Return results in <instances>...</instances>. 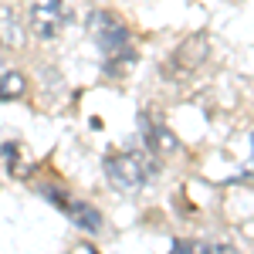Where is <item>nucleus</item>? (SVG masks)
<instances>
[{
  "instance_id": "nucleus-10",
  "label": "nucleus",
  "mask_w": 254,
  "mask_h": 254,
  "mask_svg": "<svg viewBox=\"0 0 254 254\" xmlns=\"http://www.w3.org/2000/svg\"><path fill=\"white\" fill-rule=\"evenodd\" d=\"M41 193L48 196V200H51V203H55V207H61V210H64V207H68V193H64V190H61V187H44V190H41Z\"/></svg>"
},
{
  "instance_id": "nucleus-7",
  "label": "nucleus",
  "mask_w": 254,
  "mask_h": 254,
  "mask_svg": "<svg viewBox=\"0 0 254 254\" xmlns=\"http://www.w3.org/2000/svg\"><path fill=\"white\" fill-rule=\"evenodd\" d=\"M64 214L71 217V220L78 224L85 234H98V231H102V214H98L92 203H85V200H75V203H68V207H64Z\"/></svg>"
},
{
  "instance_id": "nucleus-2",
  "label": "nucleus",
  "mask_w": 254,
  "mask_h": 254,
  "mask_svg": "<svg viewBox=\"0 0 254 254\" xmlns=\"http://www.w3.org/2000/svg\"><path fill=\"white\" fill-rule=\"evenodd\" d=\"M88 31H92L95 44L109 55V58H116V55H122V51L132 48V34H129V27H126L116 14H109V10H95V14L88 17Z\"/></svg>"
},
{
  "instance_id": "nucleus-8",
  "label": "nucleus",
  "mask_w": 254,
  "mask_h": 254,
  "mask_svg": "<svg viewBox=\"0 0 254 254\" xmlns=\"http://www.w3.org/2000/svg\"><path fill=\"white\" fill-rule=\"evenodd\" d=\"M27 92V78L20 71H3L0 75V102H14Z\"/></svg>"
},
{
  "instance_id": "nucleus-1",
  "label": "nucleus",
  "mask_w": 254,
  "mask_h": 254,
  "mask_svg": "<svg viewBox=\"0 0 254 254\" xmlns=\"http://www.w3.org/2000/svg\"><path fill=\"white\" fill-rule=\"evenodd\" d=\"M156 173V159L142 156V153H116V156L105 159V176H109V183L122 190V193H132L139 190L142 183H149Z\"/></svg>"
},
{
  "instance_id": "nucleus-11",
  "label": "nucleus",
  "mask_w": 254,
  "mask_h": 254,
  "mask_svg": "<svg viewBox=\"0 0 254 254\" xmlns=\"http://www.w3.org/2000/svg\"><path fill=\"white\" fill-rule=\"evenodd\" d=\"M210 254H237V251L227 248V244H210Z\"/></svg>"
},
{
  "instance_id": "nucleus-3",
  "label": "nucleus",
  "mask_w": 254,
  "mask_h": 254,
  "mask_svg": "<svg viewBox=\"0 0 254 254\" xmlns=\"http://www.w3.org/2000/svg\"><path fill=\"white\" fill-rule=\"evenodd\" d=\"M71 20L68 0H34L31 3V31L41 41H51L61 34V27Z\"/></svg>"
},
{
  "instance_id": "nucleus-4",
  "label": "nucleus",
  "mask_w": 254,
  "mask_h": 254,
  "mask_svg": "<svg viewBox=\"0 0 254 254\" xmlns=\"http://www.w3.org/2000/svg\"><path fill=\"white\" fill-rule=\"evenodd\" d=\"M203 61H207V41L203 38H187L176 48V55L170 58L166 75H170V78H187V75H193Z\"/></svg>"
},
{
  "instance_id": "nucleus-9",
  "label": "nucleus",
  "mask_w": 254,
  "mask_h": 254,
  "mask_svg": "<svg viewBox=\"0 0 254 254\" xmlns=\"http://www.w3.org/2000/svg\"><path fill=\"white\" fill-rule=\"evenodd\" d=\"M170 254H210V244L207 241H176Z\"/></svg>"
},
{
  "instance_id": "nucleus-5",
  "label": "nucleus",
  "mask_w": 254,
  "mask_h": 254,
  "mask_svg": "<svg viewBox=\"0 0 254 254\" xmlns=\"http://www.w3.org/2000/svg\"><path fill=\"white\" fill-rule=\"evenodd\" d=\"M139 129H142V139H146V146L156 153V156H173L176 149H180V139L166 129V122H163V116H139Z\"/></svg>"
},
{
  "instance_id": "nucleus-6",
  "label": "nucleus",
  "mask_w": 254,
  "mask_h": 254,
  "mask_svg": "<svg viewBox=\"0 0 254 254\" xmlns=\"http://www.w3.org/2000/svg\"><path fill=\"white\" fill-rule=\"evenodd\" d=\"M24 44V20L14 7H0V48L14 51Z\"/></svg>"
}]
</instances>
